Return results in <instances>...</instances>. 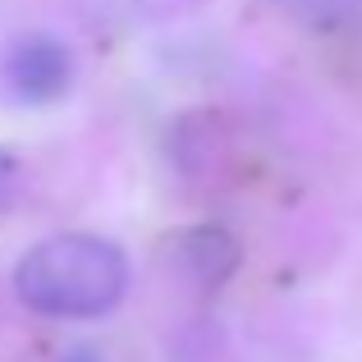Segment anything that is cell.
Instances as JSON below:
<instances>
[{"label":"cell","instance_id":"6da1fadb","mask_svg":"<svg viewBox=\"0 0 362 362\" xmlns=\"http://www.w3.org/2000/svg\"><path fill=\"white\" fill-rule=\"evenodd\" d=\"M14 289L42 317L88 321L124 298L129 262L101 234H51L18 257Z\"/></svg>","mask_w":362,"mask_h":362},{"label":"cell","instance_id":"7a4b0ae2","mask_svg":"<svg viewBox=\"0 0 362 362\" xmlns=\"http://www.w3.org/2000/svg\"><path fill=\"white\" fill-rule=\"evenodd\" d=\"M0 74H5V88L14 101H23V106H51L74 83V51L51 33H28L9 46Z\"/></svg>","mask_w":362,"mask_h":362},{"label":"cell","instance_id":"3957f363","mask_svg":"<svg viewBox=\"0 0 362 362\" xmlns=\"http://www.w3.org/2000/svg\"><path fill=\"white\" fill-rule=\"evenodd\" d=\"M234 262H239V243L225 230H197L184 239V266L197 271L202 284H221L234 271Z\"/></svg>","mask_w":362,"mask_h":362},{"label":"cell","instance_id":"277c9868","mask_svg":"<svg viewBox=\"0 0 362 362\" xmlns=\"http://www.w3.org/2000/svg\"><path fill=\"white\" fill-rule=\"evenodd\" d=\"M358 5H362V0H289V9L298 18H308L312 28H335V23H344Z\"/></svg>","mask_w":362,"mask_h":362},{"label":"cell","instance_id":"5b68a950","mask_svg":"<svg viewBox=\"0 0 362 362\" xmlns=\"http://www.w3.org/2000/svg\"><path fill=\"white\" fill-rule=\"evenodd\" d=\"M14 184H18V165H14L9 151H0V206L14 197Z\"/></svg>","mask_w":362,"mask_h":362},{"label":"cell","instance_id":"8992f818","mask_svg":"<svg viewBox=\"0 0 362 362\" xmlns=\"http://www.w3.org/2000/svg\"><path fill=\"white\" fill-rule=\"evenodd\" d=\"M60 362H101V358L92 354V349H69V354H64Z\"/></svg>","mask_w":362,"mask_h":362}]
</instances>
